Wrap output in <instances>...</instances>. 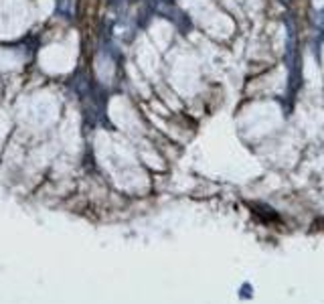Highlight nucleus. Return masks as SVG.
<instances>
[{
  "label": "nucleus",
  "mask_w": 324,
  "mask_h": 304,
  "mask_svg": "<svg viewBox=\"0 0 324 304\" xmlns=\"http://www.w3.org/2000/svg\"><path fill=\"white\" fill-rule=\"evenodd\" d=\"M314 23H316V27L324 33V9H320V11L314 15Z\"/></svg>",
  "instance_id": "f257e3e1"
},
{
  "label": "nucleus",
  "mask_w": 324,
  "mask_h": 304,
  "mask_svg": "<svg viewBox=\"0 0 324 304\" xmlns=\"http://www.w3.org/2000/svg\"><path fill=\"white\" fill-rule=\"evenodd\" d=\"M282 3H290V0H282Z\"/></svg>",
  "instance_id": "f03ea898"
}]
</instances>
